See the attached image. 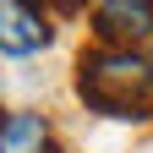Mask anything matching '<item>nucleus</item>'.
<instances>
[{
  "instance_id": "20e7f679",
  "label": "nucleus",
  "mask_w": 153,
  "mask_h": 153,
  "mask_svg": "<svg viewBox=\"0 0 153 153\" xmlns=\"http://www.w3.org/2000/svg\"><path fill=\"white\" fill-rule=\"evenodd\" d=\"M0 153H60V148H55V131H49L44 115L11 109L6 126H0Z\"/></svg>"
},
{
  "instance_id": "7ed1b4c3",
  "label": "nucleus",
  "mask_w": 153,
  "mask_h": 153,
  "mask_svg": "<svg viewBox=\"0 0 153 153\" xmlns=\"http://www.w3.org/2000/svg\"><path fill=\"white\" fill-rule=\"evenodd\" d=\"M55 38V27H49V16H44V6L38 0H0V49L6 55H33V49H44Z\"/></svg>"
},
{
  "instance_id": "f257e3e1",
  "label": "nucleus",
  "mask_w": 153,
  "mask_h": 153,
  "mask_svg": "<svg viewBox=\"0 0 153 153\" xmlns=\"http://www.w3.org/2000/svg\"><path fill=\"white\" fill-rule=\"evenodd\" d=\"M76 99L93 115L109 120H142L153 109V55L120 49V44H93L76 60Z\"/></svg>"
},
{
  "instance_id": "f03ea898",
  "label": "nucleus",
  "mask_w": 153,
  "mask_h": 153,
  "mask_svg": "<svg viewBox=\"0 0 153 153\" xmlns=\"http://www.w3.org/2000/svg\"><path fill=\"white\" fill-rule=\"evenodd\" d=\"M93 38L137 49L153 38V0H93Z\"/></svg>"
},
{
  "instance_id": "39448f33",
  "label": "nucleus",
  "mask_w": 153,
  "mask_h": 153,
  "mask_svg": "<svg viewBox=\"0 0 153 153\" xmlns=\"http://www.w3.org/2000/svg\"><path fill=\"white\" fill-rule=\"evenodd\" d=\"M38 6H60V11H76L82 0H38Z\"/></svg>"
}]
</instances>
